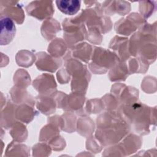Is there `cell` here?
Instances as JSON below:
<instances>
[{"instance_id": "6da1fadb", "label": "cell", "mask_w": 157, "mask_h": 157, "mask_svg": "<svg viewBox=\"0 0 157 157\" xmlns=\"http://www.w3.org/2000/svg\"><path fill=\"white\" fill-rule=\"evenodd\" d=\"M26 10L29 15L39 20H43L52 16L54 13L53 1H34L26 6Z\"/></svg>"}, {"instance_id": "277c9868", "label": "cell", "mask_w": 157, "mask_h": 157, "mask_svg": "<svg viewBox=\"0 0 157 157\" xmlns=\"http://www.w3.org/2000/svg\"><path fill=\"white\" fill-rule=\"evenodd\" d=\"M130 3L125 1H106L102 3V9L107 14L118 13L124 15L131 9Z\"/></svg>"}, {"instance_id": "8fae6325", "label": "cell", "mask_w": 157, "mask_h": 157, "mask_svg": "<svg viewBox=\"0 0 157 157\" xmlns=\"http://www.w3.org/2000/svg\"><path fill=\"white\" fill-rule=\"evenodd\" d=\"M66 49L64 42L61 39H56L50 44L48 52L55 57L61 56L64 53Z\"/></svg>"}, {"instance_id": "52a82bcc", "label": "cell", "mask_w": 157, "mask_h": 157, "mask_svg": "<svg viewBox=\"0 0 157 157\" xmlns=\"http://www.w3.org/2000/svg\"><path fill=\"white\" fill-rule=\"evenodd\" d=\"M55 2L61 12L69 15L76 14L81 6V1L78 0H58Z\"/></svg>"}, {"instance_id": "7a4b0ae2", "label": "cell", "mask_w": 157, "mask_h": 157, "mask_svg": "<svg viewBox=\"0 0 157 157\" xmlns=\"http://www.w3.org/2000/svg\"><path fill=\"white\" fill-rule=\"evenodd\" d=\"M0 5L1 16L7 17L18 24L23 23L25 15L18 1L2 0L0 1Z\"/></svg>"}, {"instance_id": "7c38bea8", "label": "cell", "mask_w": 157, "mask_h": 157, "mask_svg": "<svg viewBox=\"0 0 157 157\" xmlns=\"http://www.w3.org/2000/svg\"><path fill=\"white\" fill-rule=\"evenodd\" d=\"M91 51V48L90 45L86 43L81 44V45H78L76 47L75 50L73 52V55L75 57L80 58L82 61L88 62L90 59Z\"/></svg>"}, {"instance_id": "30bf717a", "label": "cell", "mask_w": 157, "mask_h": 157, "mask_svg": "<svg viewBox=\"0 0 157 157\" xmlns=\"http://www.w3.org/2000/svg\"><path fill=\"white\" fill-rule=\"evenodd\" d=\"M37 106L39 109L43 113L45 114H50L53 111H55V104L53 101L48 98H42L37 97Z\"/></svg>"}, {"instance_id": "3957f363", "label": "cell", "mask_w": 157, "mask_h": 157, "mask_svg": "<svg viewBox=\"0 0 157 157\" xmlns=\"http://www.w3.org/2000/svg\"><path fill=\"white\" fill-rule=\"evenodd\" d=\"M16 28L13 21L5 16H1V45H7L15 36Z\"/></svg>"}, {"instance_id": "9c48e42d", "label": "cell", "mask_w": 157, "mask_h": 157, "mask_svg": "<svg viewBox=\"0 0 157 157\" xmlns=\"http://www.w3.org/2000/svg\"><path fill=\"white\" fill-rule=\"evenodd\" d=\"M14 105L11 102H8L6 108L2 110L1 123V126L8 128L13 122V118L15 115Z\"/></svg>"}, {"instance_id": "ba28073f", "label": "cell", "mask_w": 157, "mask_h": 157, "mask_svg": "<svg viewBox=\"0 0 157 157\" xmlns=\"http://www.w3.org/2000/svg\"><path fill=\"white\" fill-rule=\"evenodd\" d=\"M42 35L47 39H50L55 35L56 33L60 30L59 24L55 19H47L42 27Z\"/></svg>"}, {"instance_id": "5b68a950", "label": "cell", "mask_w": 157, "mask_h": 157, "mask_svg": "<svg viewBox=\"0 0 157 157\" xmlns=\"http://www.w3.org/2000/svg\"><path fill=\"white\" fill-rule=\"evenodd\" d=\"M33 85L39 92L42 94H45L56 87L53 77L48 74H44L37 78L34 81Z\"/></svg>"}, {"instance_id": "8992f818", "label": "cell", "mask_w": 157, "mask_h": 157, "mask_svg": "<svg viewBox=\"0 0 157 157\" xmlns=\"http://www.w3.org/2000/svg\"><path fill=\"white\" fill-rule=\"evenodd\" d=\"M37 56L36 66L40 70L54 72L61 63V62H57L44 52L37 53Z\"/></svg>"}]
</instances>
